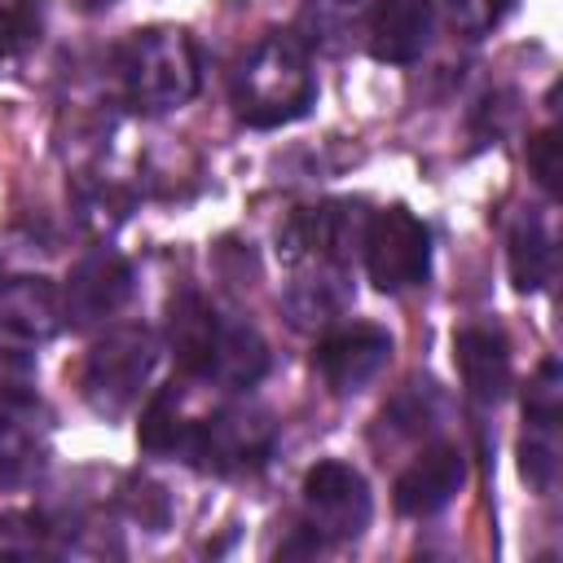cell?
Wrapping results in <instances>:
<instances>
[{"label":"cell","mask_w":563,"mask_h":563,"mask_svg":"<svg viewBox=\"0 0 563 563\" xmlns=\"http://www.w3.org/2000/svg\"><path fill=\"white\" fill-rule=\"evenodd\" d=\"M317 101L312 62L299 35H264L233 70V106L251 128H282L308 114Z\"/></svg>","instance_id":"cell-1"},{"label":"cell","mask_w":563,"mask_h":563,"mask_svg":"<svg viewBox=\"0 0 563 563\" xmlns=\"http://www.w3.org/2000/svg\"><path fill=\"white\" fill-rule=\"evenodd\" d=\"M198 48L176 26H150L136 31L119 48V79L123 97L141 114H167L194 101L198 92Z\"/></svg>","instance_id":"cell-2"},{"label":"cell","mask_w":563,"mask_h":563,"mask_svg":"<svg viewBox=\"0 0 563 563\" xmlns=\"http://www.w3.org/2000/svg\"><path fill=\"white\" fill-rule=\"evenodd\" d=\"M158 361V339L145 325H119L106 339L92 343L88 361H84V400L101 413V418H119L136 405L141 387L150 383Z\"/></svg>","instance_id":"cell-3"},{"label":"cell","mask_w":563,"mask_h":563,"mask_svg":"<svg viewBox=\"0 0 563 563\" xmlns=\"http://www.w3.org/2000/svg\"><path fill=\"white\" fill-rule=\"evenodd\" d=\"M277 427L255 405H229L189 427L185 457L211 475H251L268 462Z\"/></svg>","instance_id":"cell-4"},{"label":"cell","mask_w":563,"mask_h":563,"mask_svg":"<svg viewBox=\"0 0 563 563\" xmlns=\"http://www.w3.org/2000/svg\"><path fill=\"white\" fill-rule=\"evenodd\" d=\"M361 251H365L369 282L383 295H400L409 286H422L431 273V233L405 207H387V211L369 216Z\"/></svg>","instance_id":"cell-5"},{"label":"cell","mask_w":563,"mask_h":563,"mask_svg":"<svg viewBox=\"0 0 563 563\" xmlns=\"http://www.w3.org/2000/svg\"><path fill=\"white\" fill-rule=\"evenodd\" d=\"M303 515H308V528L325 541L361 537L374 515L365 475L352 471L347 462H317L303 475Z\"/></svg>","instance_id":"cell-6"},{"label":"cell","mask_w":563,"mask_h":563,"mask_svg":"<svg viewBox=\"0 0 563 563\" xmlns=\"http://www.w3.org/2000/svg\"><path fill=\"white\" fill-rule=\"evenodd\" d=\"M365 211L356 202H321L299 211L286 233H282V255L286 260H308L317 268H343L352 251L365 238Z\"/></svg>","instance_id":"cell-7"},{"label":"cell","mask_w":563,"mask_h":563,"mask_svg":"<svg viewBox=\"0 0 563 563\" xmlns=\"http://www.w3.org/2000/svg\"><path fill=\"white\" fill-rule=\"evenodd\" d=\"M53 418L31 391H0V484L22 488L48 462Z\"/></svg>","instance_id":"cell-8"},{"label":"cell","mask_w":563,"mask_h":563,"mask_svg":"<svg viewBox=\"0 0 563 563\" xmlns=\"http://www.w3.org/2000/svg\"><path fill=\"white\" fill-rule=\"evenodd\" d=\"M62 295L44 277H13L0 286V352L31 356L62 330Z\"/></svg>","instance_id":"cell-9"},{"label":"cell","mask_w":563,"mask_h":563,"mask_svg":"<svg viewBox=\"0 0 563 563\" xmlns=\"http://www.w3.org/2000/svg\"><path fill=\"white\" fill-rule=\"evenodd\" d=\"M128 295H132V264L119 251L97 246L70 268L62 312H66L70 325H97L110 312H119Z\"/></svg>","instance_id":"cell-10"},{"label":"cell","mask_w":563,"mask_h":563,"mask_svg":"<svg viewBox=\"0 0 563 563\" xmlns=\"http://www.w3.org/2000/svg\"><path fill=\"white\" fill-rule=\"evenodd\" d=\"M387 361H391V334L378 330V325H347V330H334V334L317 347V356H312L317 374H321L325 387L339 391V396H352V391L369 387V383L383 374Z\"/></svg>","instance_id":"cell-11"},{"label":"cell","mask_w":563,"mask_h":563,"mask_svg":"<svg viewBox=\"0 0 563 563\" xmlns=\"http://www.w3.org/2000/svg\"><path fill=\"white\" fill-rule=\"evenodd\" d=\"M466 484V457L457 444H431L422 449L396 479V510L409 519L444 510Z\"/></svg>","instance_id":"cell-12"},{"label":"cell","mask_w":563,"mask_h":563,"mask_svg":"<svg viewBox=\"0 0 563 563\" xmlns=\"http://www.w3.org/2000/svg\"><path fill=\"white\" fill-rule=\"evenodd\" d=\"M435 31L431 0H378L369 18V53L387 66H409L427 53Z\"/></svg>","instance_id":"cell-13"},{"label":"cell","mask_w":563,"mask_h":563,"mask_svg":"<svg viewBox=\"0 0 563 563\" xmlns=\"http://www.w3.org/2000/svg\"><path fill=\"white\" fill-rule=\"evenodd\" d=\"M453 356H457V374H462L471 400L497 405L506 396V387H510V347H506V334L497 325L457 330Z\"/></svg>","instance_id":"cell-14"},{"label":"cell","mask_w":563,"mask_h":563,"mask_svg":"<svg viewBox=\"0 0 563 563\" xmlns=\"http://www.w3.org/2000/svg\"><path fill=\"white\" fill-rule=\"evenodd\" d=\"M264 369H268V343L260 339V330L220 312V330L211 339L202 383H220V387L242 391V387H255L264 378Z\"/></svg>","instance_id":"cell-15"},{"label":"cell","mask_w":563,"mask_h":563,"mask_svg":"<svg viewBox=\"0 0 563 563\" xmlns=\"http://www.w3.org/2000/svg\"><path fill=\"white\" fill-rule=\"evenodd\" d=\"M216 330H220V312L198 290H185V295L172 299L167 339H172V356H176L185 378H202L207 374V356H211Z\"/></svg>","instance_id":"cell-16"},{"label":"cell","mask_w":563,"mask_h":563,"mask_svg":"<svg viewBox=\"0 0 563 563\" xmlns=\"http://www.w3.org/2000/svg\"><path fill=\"white\" fill-rule=\"evenodd\" d=\"M554 273V238L537 211H519L510 224V282L515 290H541Z\"/></svg>","instance_id":"cell-17"},{"label":"cell","mask_w":563,"mask_h":563,"mask_svg":"<svg viewBox=\"0 0 563 563\" xmlns=\"http://www.w3.org/2000/svg\"><path fill=\"white\" fill-rule=\"evenodd\" d=\"M361 22V0H303L299 40L317 53H343Z\"/></svg>","instance_id":"cell-18"},{"label":"cell","mask_w":563,"mask_h":563,"mask_svg":"<svg viewBox=\"0 0 563 563\" xmlns=\"http://www.w3.org/2000/svg\"><path fill=\"white\" fill-rule=\"evenodd\" d=\"M189 427H194V422H185V413H180V387L172 383V387H163V391L145 405L141 422H136V440H141L145 453L167 457V453H185Z\"/></svg>","instance_id":"cell-19"},{"label":"cell","mask_w":563,"mask_h":563,"mask_svg":"<svg viewBox=\"0 0 563 563\" xmlns=\"http://www.w3.org/2000/svg\"><path fill=\"white\" fill-rule=\"evenodd\" d=\"M40 0H0V75L40 40Z\"/></svg>","instance_id":"cell-20"},{"label":"cell","mask_w":563,"mask_h":563,"mask_svg":"<svg viewBox=\"0 0 563 563\" xmlns=\"http://www.w3.org/2000/svg\"><path fill=\"white\" fill-rule=\"evenodd\" d=\"M554 427L559 422H528V435L519 444V471L537 493L554 488L559 475V444H554Z\"/></svg>","instance_id":"cell-21"},{"label":"cell","mask_w":563,"mask_h":563,"mask_svg":"<svg viewBox=\"0 0 563 563\" xmlns=\"http://www.w3.org/2000/svg\"><path fill=\"white\" fill-rule=\"evenodd\" d=\"M559 409H563V374H559V361L545 356L523 391V418L528 422H559Z\"/></svg>","instance_id":"cell-22"},{"label":"cell","mask_w":563,"mask_h":563,"mask_svg":"<svg viewBox=\"0 0 563 563\" xmlns=\"http://www.w3.org/2000/svg\"><path fill=\"white\" fill-rule=\"evenodd\" d=\"M528 167L537 176V185L554 198L559 194V172H563V145H559V128H545L528 141Z\"/></svg>","instance_id":"cell-23"},{"label":"cell","mask_w":563,"mask_h":563,"mask_svg":"<svg viewBox=\"0 0 563 563\" xmlns=\"http://www.w3.org/2000/svg\"><path fill=\"white\" fill-rule=\"evenodd\" d=\"M501 9L506 0H449V13L466 35H484L488 26H497Z\"/></svg>","instance_id":"cell-24"},{"label":"cell","mask_w":563,"mask_h":563,"mask_svg":"<svg viewBox=\"0 0 563 563\" xmlns=\"http://www.w3.org/2000/svg\"><path fill=\"white\" fill-rule=\"evenodd\" d=\"M92 4H101V0H92ZM106 4H110V0H106Z\"/></svg>","instance_id":"cell-25"}]
</instances>
